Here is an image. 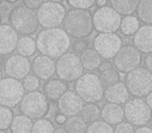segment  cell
<instances>
[{
  "mask_svg": "<svg viewBox=\"0 0 152 133\" xmlns=\"http://www.w3.org/2000/svg\"><path fill=\"white\" fill-rule=\"evenodd\" d=\"M17 51L20 55L23 56H31L37 51V42L32 38L28 36H23V38L19 39L17 44Z\"/></svg>",
  "mask_w": 152,
  "mask_h": 133,
  "instance_id": "d4e9b609",
  "label": "cell"
},
{
  "mask_svg": "<svg viewBox=\"0 0 152 133\" xmlns=\"http://www.w3.org/2000/svg\"><path fill=\"white\" fill-rule=\"evenodd\" d=\"M104 97L107 102L121 105V104L127 102L129 97V92L124 83L118 82L112 86L106 87V89L104 91Z\"/></svg>",
  "mask_w": 152,
  "mask_h": 133,
  "instance_id": "ffe728a7",
  "label": "cell"
},
{
  "mask_svg": "<svg viewBox=\"0 0 152 133\" xmlns=\"http://www.w3.org/2000/svg\"><path fill=\"white\" fill-rule=\"evenodd\" d=\"M140 0H110L112 7L120 15L130 16L137 12Z\"/></svg>",
  "mask_w": 152,
  "mask_h": 133,
  "instance_id": "603a6c76",
  "label": "cell"
},
{
  "mask_svg": "<svg viewBox=\"0 0 152 133\" xmlns=\"http://www.w3.org/2000/svg\"><path fill=\"white\" fill-rule=\"evenodd\" d=\"M65 31L74 39H86L93 32V16L88 9H70L63 22Z\"/></svg>",
  "mask_w": 152,
  "mask_h": 133,
  "instance_id": "7a4b0ae2",
  "label": "cell"
},
{
  "mask_svg": "<svg viewBox=\"0 0 152 133\" xmlns=\"http://www.w3.org/2000/svg\"><path fill=\"white\" fill-rule=\"evenodd\" d=\"M37 48L41 54L58 58L67 53L71 46L70 36L58 27L45 28L37 36Z\"/></svg>",
  "mask_w": 152,
  "mask_h": 133,
  "instance_id": "6da1fadb",
  "label": "cell"
},
{
  "mask_svg": "<svg viewBox=\"0 0 152 133\" xmlns=\"http://www.w3.org/2000/svg\"><path fill=\"white\" fill-rule=\"evenodd\" d=\"M124 116L130 124L143 126L151 120L152 113L145 100L135 97L125 103Z\"/></svg>",
  "mask_w": 152,
  "mask_h": 133,
  "instance_id": "8fae6325",
  "label": "cell"
},
{
  "mask_svg": "<svg viewBox=\"0 0 152 133\" xmlns=\"http://www.w3.org/2000/svg\"><path fill=\"white\" fill-rule=\"evenodd\" d=\"M101 118L107 124L118 125L125 118L124 108L121 107L120 104L107 102L101 109Z\"/></svg>",
  "mask_w": 152,
  "mask_h": 133,
  "instance_id": "d6986e66",
  "label": "cell"
},
{
  "mask_svg": "<svg viewBox=\"0 0 152 133\" xmlns=\"http://www.w3.org/2000/svg\"><path fill=\"white\" fill-rule=\"evenodd\" d=\"M113 67H112V63H110V61H104V63H100V65H99V71L100 72H103V71H106V70H108V69H112Z\"/></svg>",
  "mask_w": 152,
  "mask_h": 133,
  "instance_id": "ab89813d",
  "label": "cell"
},
{
  "mask_svg": "<svg viewBox=\"0 0 152 133\" xmlns=\"http://www.w3.org/2000/svg\"><path fill=\"white\" fill-rule=\"evenodd\" d=\"M96 0H67L69 5H71L74 9H87L89 7H93Z\"/></svg>",
  "mask_w": 152,
  "mask_h": 133,
  "instance_id": "e575fe53",
  "label": "cell"
},
{
  "mask_svg": "<svg viewBox=\"0 0 152 133\" xmlns=\"http://www.w3.org/2000/svg\"><path fill=\"white\" fill-rule=\"evenodd\" d=\"M88 46H89L88 41H86L85 39H79L73 44V50L75 52H83L86 49H88Z\"/></svg>",
  "mask_w": 152,
  "mask_h": 133,
  "instance_id": "8d00e7d4",
  "label": "cell"
},
{
  "mask_svg": "<svg viewBox=\"0 0 152 133\" xmlns=\"http://www.w3.org/2000/svg\"><path fill=\"white\" fill-rule=\"evenodd\" d=\"M37 16L39 24L42 27L54 28L63 24L66 17V9L59 2L48 1L44 2L40 9H38Z\"/></svg>",
  "mask_w": 152,
  "mask_h": 133,
  "instance_id": "9c48e42d",
  "label": "cell"
},
{
  "mask_svg": "<svg viewBox=\"0 0 152 133\" xmlns=\"http://www.w3.org/2000/svg\"><path fill=\"white\" fill-rule=\"evenodd\" d=\"M114 133H134L133 125L129 122H121L118 125H116Z\"/></svg>",
  "mask_w": 152,
  "mask_h": 133,
  "instance_id": "d590c367",
  "label": "cell"
},
{
  "mask_svg": "<svg viewBox=\"0 0 152 133\" xmlns=\"http://www.w3.org/2000/svg\"><path fill=\"white\" fill-rule=\"evenodd\" d=\"M145 102L147 103V105L149 106V108L152 110V92L151 93H149L147 96H146V100Z\"/></svg>",
  "mask_w": 152,
  "mask_h": 133,
  "instance_id": "b9f144b4",
  "label": "cell"
},
{
  "mask_svg": "<svg viewBox=\"0 0 152 133\" xmlns=\"http://www.w3.org/2000/svg\"><path fill=\"white\" fill-rule=\"evenodd\" d=\"M5 1H7V2H10V3H16V2H18L19 0H5Z\"/></svg>",
  "mask_w": 152,
  "mask_h": 133,
  "instance_id": "bcb514c9",
  "label": "cell"
},
{
  "mask_svg": "<svg viewBox=\"0 0 152 133\" xmlns=\"http://www.w3.org/2000/svg\"><path fill=\"white\" fill-rule=\"evenodd\" d=\"M137 18L145 24H152V0H140L137 9Z\"/></svg>",
  "mask_w": 152,
  "mask_h": 133,
  "instance_id": "f1b7e54d",
  "label": "cell"
},
{
  "mask_svg": "<svg viewBox=\"0 0 152 133\" xmlns=\"http://www.w3.org/2000/svg\"><path fill=\"white\" fill-rule=\"evenodd\" d=\"M134 133H152V130L150 127L147 126H141L134 131Z\"/></svg>",
  "mask_w": 152,
  "mask_h": 133,
  "instance_id": "60d3db41",
  "label": "cell"
},
{
  "mask_svg": "<svg viewBox=\"0 0 152 133\" xmlns=\"http://www.w3.org/2000/svg\"><path fill=\"white\" fill-rule=\"evenodd\" d=\"M0 133H7L5 130H0Z\"/></svg>",
  "mask_w": 152,
  "mask_h": 133,
  "instance_id": "681fc988",
  "label": "cell"
},
{
  "mask_svg": "<svg viewBox=\"0 0 152 133\" xmlns=\"http://www.w3.org/2000/svg\"><path fill=\"white\" fill-rule=\"evenodd\" d=\"M24 7L31 9H40L41 5L44 3V0H23Z\"/></svg>",
  "mask_w": 152,
  "mask_h": 133,
  "instance_id": "74e56055",
  "label": "cell"
},
{
  "mask_svg": "<svg viewBox=\"0 0 152 133\" xmlns=\"http://www.w3.org/2000/svg\"><path fill=\"white\" fill-rule=\"evenodd\" d=\"M49 1H53V2H61L64 0H49Z\"/></svg>",
  "mask_w": 152,
  "mask_h": 133,
  "instance_id": "7dc6e473",
  "label": "cell"
},
{
  "mask_svg": "<svg viewBox=\"0 0 152 133\" xmlns=\"http://www.w3.org/2000/svg\"><path fill=\"white\" fill-rule=\"evenodd\" d=\"M32 71L41 80H49L56 72V63L52 57L38 55L32 61Z\"/></svg>",
  "mask_w": 152,
  "mask_h": 133,
  "instance_id": "2e32d148",
  "label": "cell"
},
{
  "mask_svg": "<svg viewBox=\"0 0 152 133\" xmlns=\"http://www.w3.org/2000/svg\"><path fill=\"white\" fill-rule=\"evenodd\" d=\"M86 133H114V128L104 121L98 120L88 126Z\"/></svg>",
  "mask_w": 152,
  "mask_h": 133,
  "instance_id": "d6a6232c",
  "label": "cell"
},
{
  "mask_svg": "<svg viewBox=\"0 0 152 133\" xmlns=\"http://www.w3.org/2000/svg\"><path fill=\"white\" fill-rule=\"evenodd\" d=\"M31 70V63L26 56L20 54H13L5 60L4 73L7 77L21 80L29 74Z\"/></svg>",
  "mask_w": 152,
  "mask_h": 133,
  "instance_id": "5bb4252c",
  "label": "cell"
},
{
  "mask_svg": "<svg viewBox=\"0 0 152 133\" xmlns=\"http://www.w3.org/2000/svg\"><path fill=\"white\" fill-rule=\"evenodd\" d=\"M55 130L54 125L48 118H38L34 123L30 133H53Z\"/></svg>",
  "mask_w": 152,
  "mask_h": 133,
  "instance_id": "f546056e",
  "label": "cell"
},
{
  "mask_svg": "<svg viewBox=\"0 0 152 133\" xmlns=\"http://www.w3.org/2000/svg\"><path fill=\"white\" fill-rule=\"evenodd\" d=\"M145 65H146V69L152 73V52L149 53L147 55V57L145 58Z\"/></svg>",
  "mask_w": 152,
  "mask_h": 133,
  "instance_id": "f35d334b",
  "label": "cell"
},
{
  "mask_svg": "<svg viewBox=\"0 0 152 133\" xmlns=\"http://www.w3.org/2000/svg\"><path fill=\"white\" fill-rule=\"evenodd\" d=\"M80 60L83 63V69L88 71H94L99 68L101 63V56L95 49L88 48L83 51L80 54Z\"/></svg>",
  "mask_w": 152,
  "mask_h": 133,
  "instance_id": "7402d4cb",
  "label": "cell"
},
{
  "mask_svg": "<svg viewBox=\"0 0 152 133\" xmlns=\"http://www.w3.org/2000/svg\"><path fill=\"white\" fill-rule=\"evenodd\" d=\"M149 125H150V128H151V130H152V120L150 121V124Z\"/></svg>",
  "mask_w": 152,
  "mask_h": 133,
  "instance_id": "f907efd6",
  "label": "cell"
},
{
  "mask_svg": "<svg viewBox=\"0 0 152 133\" xmlns=\"http://www.w3.org/2000/svg\"><path fill=\"white\" fill-rule=\"evenodd\" d=\"M140 28V20L134 16H126L122 19L120 25V29L123 34L129 36H133Z\"/></svg>",
  "mask_w": 152,
  "mask_h": 133,
  "instance_id": "83f0119b",
  "label": "cell"
},
{
  "mask_svg": "<svg viewBox=\"0 0 152 133\" xmlns=\"http://www.w3.org/2000/svg\"><path fill=\"white\" fill-rule=\"evenodd\" d=\"M18 32L11 25H0V56L13 53L17 48Z\"/></svg>",
  "mask_w": 152,
  "mask_h": 133,
  "instance_id": "e0dca14e",
  "label": "cell"
},
{
  "mask_svg": "<svg viewBox=\"0 0 152 133\" xmlns=\"http://www.w3.org/2000/svg\"><path fill=\"white\" fill-rule=\"evenodd\" d=\"M2 78V71H1V68H0V80Z\"/></svg>",
  "mask_w": 152,
  "mask_h": 133,
  "instance_id": "c3c4849f",
  "label": "cell"
},
{
  "mask_svg": "<svg viewBox=\"0 0 152 133\" xmlns=\"http://www.w3.org/2000/svg\"><path fill=\"white\" fill-rule=\"evenodd\" d=\"M24 86V89L28 92H34L40 87V78L36 75H29L28 74L26 77H24L23 82H22Z\"/></svg>",
  "mask_w": 152,
  "mask_h": 133,
  "instance_id": "836d02e7",
  "label": "cell"
},
{
  "mask_svg": "<svg viewBox=\"0 0 152 133\" xmlns=\"http://www.w3.org/2000/svg\"><path fill=\"white\" fill-rule=\"evenodd\" d=\"M0 3H1V0H0Z\"/></svg>",
  "mask_w": 152,
  "mask_h": 133,
  "instance_id": "f5cc1de1",
  "label": "cell"
},
{
  "mask_svg": "<svg viewBox=\"0 0 152 133\" xmlns=\"http://www.w3.org/2000/svg\"><path fill=\"white\" fill-rule=\"evenodd\" d=\"M44 94L51 101H57L68 91V84L61 79H49L44 84Z\"/></svg>",
  "mask_w": 152,
  "mask_h": 133,
  "instance_id": "44dd1931",
  "label": "cell"
},
{
  "mask_svg": "<svg viewBox=\"0 0 152 133\" xmlns=\"http://www.w3.org/2000/svg\"><path fill=\"white\" fill-rule=\"evenodd\" d=\"M133 46L142 53L152 52V25H144L133 34Z\"/></svg>",
  "mask_w": 152,
  "mask_h": 133,
  "instance_id": "ac0fdd59",
  "label": "cell"
},
{
  "mask_svg": "<svg viewBox=\"0 0 152 133\" xmlns=\"http://www.w3.org/2000/svg\"><path fill=\"white\" fill-rule=\"evenodd\" d=\"M19 110L31 120L42 118L49 111L48 98L41 92H29L19 103Z\"/></svg>",
  "mask_w": 152,
  "mask_h": 133,
  "instance_id": "5b68a950",
  "label": "cell"
},
{
  "mask_svg": "<svg viewBox=\"0 0 152 133\" xmlns=\"http://www.w3.org/2000/svg\"><path fill=\"white\" fill-rule=\"evenodd\" d=\"M142 63L141 52L132 45H124L121 47L114 57V65L119 72L129 73L139 68Z\"/></svg>",
  "mask_w": 152,
  "mask_h": 133,
  "instance_id": "7c38bea8",
  "label": "cell"
},
{
  "mask_svg": "<svg viewBox=\"0 0 152 133\" xmlns=\"http://www.w3.org/2000/svg\"><path fill=\"white\" fill-rule=\"evenodd\" d=\"M80 57L74 52H67L58 57L56 63V74L66 82L75 81L83 74Z\"/></svg>",
  "mask_w": 152,
  "mask_h": 133,
  "instance_id": "52a82bcc",
  "label": "cell"
},
{
  "mask_svg": "<svg viewBox=\"0 0 152 133\" xmlns=\"http://www.w3.org/2000/svg\"><path fill=\"white\" fill-rule=\"evenodd\" d=\"M1 20H2V18H1V14H0V24H1Z\"/></svg>",
  "mask_w": 152,
  "mask_h": 133,
  "instance_id": "816d5d0a",
  "label": "cell"
},
{
  "mask_svg": "<svg viewBox=\"0 0 152 133\" xmlns=\"http://www.w3.org/2000/svg\"><path fill=\"white\" fill-rule=\"evenodd\" d=\"M24 97V86L19 80L5 77L0 80V105L15 107Z\"/></svg>",
  "mask_w": 152,
  "mask_h": 133,
  "instance_id": "30bf717a",
  "label": "cell"
},
{
  "mask_svg": "<svg viewBox=\"0 0 152 133\" xmlns=\"http://www.w3.org/2000/svg\"><path fill=\"white\" fill-rule=\"evenodd\" d=\"M125 85L130 95L137 98L145 97L152 92V73L146 68L139 67L127 73Z\"/></svg>",
  "mask_w": 152,
  "mask_h": 133,
  "instance_id": "8992f818",
  "label": "cell"
},
{
  "mask_svg": "<svg viewBox=\"0 0 152 133\" xmlns=\"http://www.w3.org/2000/svg\"><path fill=\"white\" fill-rule=\"evenodd\" d=\"M53 133H68V132L65 128H57V129H55Z\"/></svg>",
  "mask_w": 152,
  "mask_h": 133,
  "instance_id": "f6af8a7d",
  "label": "cell"
},
{
  "mask_svg": "<svg viewBox=\"0 0 152 133\" xmlns=\"http://www.w3.org/2000/svg\"><path fill=\"white\" fill-rule=\"evenodd\" d=\"M65 129L68 133H86L87 132V123L81 116H70L65 124Z\"/></svg>",
  "mask_w": 152,
  "mask_h": 133,
  "instance_id": "4316f807",
  "label": "cell"
},
{
  "mask_svg": "<svg viewBox=\"0 0 152 133\" xmlns=\"http://www.w3.org/2000/svg\"><path fill=\"white\" fill-rule=\"evenodd\" d=\"M121 15L112 7H101L93 15L94 28L100 33L116 32L121 25Z\"/></svg>",
  "mask_w": 152,
  "mask_h": 133,
  "instance_id": "ba28073f",
  "label": "cell"
},
{
  "mask_svg": "<svg viewBox=\"0 0 152 133\" xmlns=\"http://www.w3.org/2000/svg\"><path fill=\"white\" fill-rule=\"evenodd\" d=\"M80 116L86 123H93L99 120L101 116V109L96 103H87L83 105L80 111Z\"/></svg>",
  "mask_w": 152,
  "mask_h": 133,
  "instance_id": "484cf974",
  "label": "cell"
},
{
  "mask_svg": "<svg viewBox=\"0 0 152 133\" xmlns=\"http://www.w3.org/2000/svg\"><path fill=\"white\" fill-rule=\"evenodd\" d=\"M55 120H56V122L58 123V124H61V125H63V124H65L66 123V116H64V114H58V116H56V118H55Z\"/></svg>",
  "mask_w": 152,
  "mask_h": 133,
  "instance_id": "7bdbcfd3",
  "label": "cell"
},
{
  "mask_svg": "<svg viewBox=\"0 0 152 133\" xmlns=\"http://www.w3.org/2000/svg\"><path fill=\"white\" fill-rule=\"evenodd\" d=\"M14 112L10 107L0 105V130H7L11 128Z\"/></svg>",
  "mask_w": 152,
  "mask_h": 133,
  "instance_id": "1f68e13d",
  "label": "cell"
},
{
  "mask_svg": "<svg viewBox=\"0 0 152 133\" xmlns=\"http://www.w3.org/2000/svg\"><path fill=\"white\" fill-rule=\"evenodd\" d=\"M32 120L24 114L14 116L11 124L12 133H30L32 128Z\"/></svg>",
  "mask_w": 152,
  "mask_h": 133,
  "instance_id": "cb8c5ba5",
  "label": "cell"
},
{
  "mask_svg": "<svg viewBox=\"0 0 152 133\" xmlns=\"http://www.w3.org/2000/svg\"><path fill=\"white\" fill-rule=\"evenodd\" d=\"M11 26L22 36H30L38 30L39 21L34 9L26 7H17L10 14Z\"/></svg>",
  "mask_w": 152,
  "mask_h": 133,
  "instance_id": "277c9868",
  "label": "cell"
},
{
  "mask_svg": "<svg viewBox=\"0 0 152 133\" xmlns=\"http://www.w3.org/2000/svg\"><path fill=\"white\" fill-rule=\"evenodd\" d=\"M94 49L99 53L102 58L106 60L114 58L118 51L122 47V39L119 34L112 33H99L93 41Z\"/></svg>",
  "mask_w": 152,
  "mask_h": 133,
  "instance_id": "4fadbf2b",
  "label": "cell"
},
{
  "mask_svg": "<svg viewBox=\"0 0 152 133\" xmlns=\"http://www.w3.org/2000/svg\"><path fill=\"white\" fill-rule=\"evenodd\" d=\"M106 0H97V5L99 7H105V4H106Z\"/></svg>",
  "mask_w": 152,
  "mask_h": 133,
  "instance_id": "ee69618b",
  "label": "cell"
},
{
  "mask_svg": "<svg viewBox=\"0 0 152 133\" xmlns=\"http://www.w3.org/2000/svg\"><path fill=\"white\" fill-rule=\"evenodd\" d=\"M75 92L87 103H97L103 98L104 86L98 75L87 73L76 80Z\"/></svg>",
  "mask_w": 152,
  "mask_h": 133,
  "instance_id": "3957f363",
  "label": "cell"
},
{
  "mask_svg": "<svg viewBox=\"0 0 152 133\" xmlns=\"http://www.w3.org/2000/svg\"><path fill=\"white\" fill-rule=\"evenodd\" d=\"M83 105V100L74 91H67L57 100L58 111L69 118L80 113Z\"/></svg>",
  "mask_w": 152,
  "mask_h": 133,
  "instance_id": "9a60e30c",
  "label": "cell"
},
{
  "mask_svg": "<svg viewBox=\"0 0 152 133\" xmlns=\"http://www.w3.org/2000/svg\"><path fill=\"white\" fill-rule=\"evenodd\" d=\"M100 80H101L103 86H112V85L120 82V74L116 69H108V70L101 72Z\"/></svg>",
  "mask_w": 152,
  "mask_h": 133,
  "instance_id": "4dcf8cb0",
  "label": "cell"
}]
</instances>
